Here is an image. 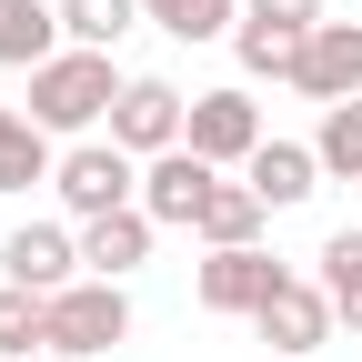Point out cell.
<instances>
[{
	"mask_svg": "<svg viewBox=\"0 0 362 362\" xmlns=\"http://www.w3.org/2000/svg\"><path fill=\"white\" fill-rule=\"evenodd\" d=\"M272 282H282V262H272L262 242H242V252H211V262L192 272V292H202V312H242V322L262 312V292H272Z\"/></svg>",
	"mask_w": 362,
	"mask_h": 362,
	"instance_id": "obj_11",
	"label": "cell"
},
{
	"mask_svg": "<svg viewBox=\"0 0 362 362\" xmlns=\"http://www.w3.org/2000/svg\"><path fill=\"white\" fill-rule=\"evenodd\" d=\"M302 40H312V30L242 21V30H232V51H242V71H252V81H292V71H302Z\"/></svg>",
	"mask_w": 362,
	"mask_h": 362,
	"instance_id": "obj_18",
	"label": "cell"
},
{
	"mask_svg": "<svg viewBox=\"0 0 362 362\" xmlns=\"http://www.w3.org/2000/svg\"><path fill=\"white\" fill-rule=\"evenodd\" d=\"M0 282H21V292H71V282H81V232H61V221H21V232L0 242Z\"/></svg>",
	"mask_w": 362,
	"mask_h": 362,
	"instance_id": "obj_7",
	"label": "cell"
},
{
	"mask_svg": "<svg viewBox=\"0 0 362 362\" xmlns=\"http://www.w3.org/2000/svg\"><path fill=\"white\" fill-rule=\"evenodd\" d=\"M242 181H252L272 211H292V202L322 192V151H312V141H262V151L242 161Z\"/></svg>",
	"mask_w": 362,
	"mask_h": 362,
	"instance_id": "obj_12",
	"label": "cell"
},
{
	"mask_svg": "<svg viewBox=\"0 0 362 362\" xmlns=\"http://www.w3.org/2000/svg\"><path fill=\"white\" fill-rule=\"evenodd\" d=\"M252 332H262L272 352H322V342H332V302H322V282H302V272H282V282L262 292Z\"/></svg>",
	"mask_w": 362,
	"mask_h": 362,
	"instance_id": "obj_6",
	"label": "cell"
},
{
	"mask_svg": "<svg viewBox=\"0 0 362 362\" xmlns=\"http://www.w3.org/2000/svg\"><path fill=\"white\" fill-rule=\"evenodd\" d=\"M71 232H81V272H90V282H131V272L151 262V232H161V221L131 202V211H101V221H71Z\"/></svg>",
	"mask_w": 362,
	"mask_h": 362,
	"instance_id": "obj_10",
	"label": "cell"
},
{
	"mask_svg": "<svg viewBox=\"0 0 362 362\" xmlns=\"http://www.w3.org/2000/svg\"><path fill=\"white\" fill-rule=\"evenodd\" d=\"M211 171H232V161H252L272 131H262V101L252 90H192V131H181Z\"/></svg>",
	"mask_w": 362,
	"mask_h": 362,
	"instance_id": "obj_5",
	"label": "cell"
},
{
	"mask_svg": "<svg viewBox=\"0 0 362 362\" xmlns=\"http://www.w3.org/2000/svg\"><path fill=\"white\" fill-rule=\"evenodd\" d=\"M51 51H71L61 0H0V71H40Z\"/></svg>",
	"mask_w": 362,
	"mask_h": 362,
	"instance_id": "obj_13",
	"label": "cell"
},
{
	"mask_svg": "<svg viewBox=\"0 0 362 362\" xmlns=\"http://www.w3.org/2000/svg\"><path fill=\"white\" fill-rule=\"evenodd\" d=\"M211 161L192 151V141H181V151H161V161H141V211L161 221V232H192V221H202V202H211Z\"/></svg>",
	"mask_w": 362,
	"mask_h": 362,
	"instance_id": "obj_8",
	"label": "cell"
},
{
	"mask_svg": "<svg viewBox=\"0 0 362 362\" xmlns=\"http://www.w3.org/2000/svg\"><path fill=\"white\" fill-rule=\"evenodd\" d=\"M262 221H272V202L252 192V181H211V202H202L192 232H202L211 252H242V242H262Z\"/></svg>",
	"mask_w": 362,
	"mask_h": 362,
	"instance_id": "obj_14",
	"label": "cell"
},
{
	"mask_svg": "<svg viewBox=\"0 0 362 362\" xmlns=\"http://www.w3.org/2000/svg\"><path fill=\"white\" fill-rule=\"evenodd\" d=\"M312 282H322L332 322H352V332H362V232H332V242H322V272H312Z\"/></svg>",
	"mask_w": 362,
	"mask_h": 362,
	"instance_id": "obj_17",
	"label": "cell"
},
{
	"mask_svg": "<svg viewBox=\"0 0 362 362\" xmlns=\"http://www.w3.org/2000/svg\"><path fill=\"white\" fill-rule=\"evenodd\" d=\"M30 352H51V292L0 282V362H30Z\"/></svg>",
	"mask_w": 362,
	"mask_h": 362,
	"instance_id": "obj_16",
	"label": "cell"
},
{
	"mask_svg": "<svg viewBox=\"0 0 362 362\" xmlns=\"http://www.w3.org/2000/svg\"><path fill=\"white\" fill-rule=\"evenodd\" d=\"M131 21H151L141 0H61V30L81 40V51H111V40H121Z\"/></svg>",
	"mask_w": 362,
	"mask_h": 362,
	"instance_id": "obj_20",
	"label": "cell"
},
{
	"mask_svg": "<svg viewBox=\"0 0 362 362\" xmlns=\"http://www.w3.org/2000/svg\"><path fill=\"white\" fill-rule=\"evenodd\" d=\"M121 90H131V81L111 71V51H81V40H71V51H51V61L30 71V121L61 141V131L111 121V101H121Z\"/></svg>",
	"mask_w": 362,
	"mask_h": 362,
	"instance_id": "obj_1",
	"label": "cell"
},
{
	"mask_svg": "<svg viewBox=\"0 0 362 362\" xmlns=\"http://www.w3.org/2000/svg\"><path fill=\"white\" fill-rule=\"evenodd\" d=\"M292 90L302 101H362V21H322L302 40V71H292Z\"/></svg>",
	"mask_w": 362,
	"mask_h": 362,
	"instance_id": "obj_9",
	"label": "cell"
},
{
	"mask_svg": "<svg viewBox=\"0 0 362 362\" xmlns=\"http://www.w3.org/2000/svg\"><path fill=\"white\" fill-rule=\"evenodd\" d=\"M51 192H61V211H71V221L131 211V202H141V161H131L121 141H71V151H61V171H51Z\"/></svg>",
	"mask_w": 362,
	"mask_h": 362,
	"instance_id": "obj_2",
	"label": "cell"
},
{
	"mask_svg": "<svg viewBox=\"0 0 362 362\" xmlns=\"http://www.w3.org/2000/svg\"><path fill=\"white\" fill-rule=\"evenodd\" d=\"M51 171H61L51 131H40L30 111H11V101H0V192H30V181H51Z\"/></svg>",
	"mask_w": 362,
	"mask_h": 362,
	"instance_id": "obj_15",
	"label": "cell"
},
{
	"mask_svg": "<svg viewBox=\"0 0 362 362\" xmlns=\"http://www.w3.org/2000/svg\"><path fill=\"white\" fill-rule=\"evenodd\" d=\"M181 131H192V101H181V90L161 81V71H141L111 101V141L131 151V161H161V151H181Z\"/></svg>",
	"mask_w": 362,
	"mask_h": 362,
	"instance_id": "obj_4",
	"label": "cell"
},
{
	"mask_svg": "<svg viewBox=\"0 0 362 362\" xmlns=\"http://www.w3.org/2000/svg\"><path fill=\"white\" fill-rule=\"evenodd\" d=\"M111 342H131V292L121 282H81L71 292H51V352H71V362H101Z\"/></svg>",
	"mask_w": 362,
	"mask_h": 362,
	"instance_id": "obj_3",
	"label": "cell"
},
{
	"mask_svg": "<svg viewBox=\"0 0 362 362\" xmlns=\"http://www.w3.org/2000/svg\"><path fill=\"white\" fill-rule=\"evenodd\" d=\"M242 21H272V30H322V0H242Z\"/></svg>",
	"mask_w": 362,
	"mask_h": 362,
	"instance_id": "obj_22",
	"label": "cell"
},
{
	"mask_svg": "<svg viewBox=\"0 0 362 362\" xmlns=\"http://www.w3.org/2000/svg\"><path fill=\"white\" fill-rule=\"evenodd\" d=\"M141 11H151L171 40H221V30H242V21H232L242 0H141Z\"/></svg>",
	"mask_w": 362,
	"mask_h": 362,
	"instance_id": "obj_21",
	"label": "cell"
},
{
	"mask_svg": "<svg viewBox=\"0 0 362 362\" xmlns=\"http://www.w3.org/2000/svg\"><path fill=\"white\" fill-rule=\"evenodd\" d=\"M312 151H322V181H362V101H332Z\"/></svg>",
	"mask_w": 362,
	"mask_h": 362,
	"instance_id": "obj_19",
	"label": "cell"
}]
</instances>
